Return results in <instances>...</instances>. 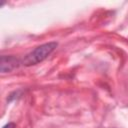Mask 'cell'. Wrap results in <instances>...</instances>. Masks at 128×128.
Wrapping results in <instances>:
<instances>
[{
  "label": "cell",
  "instance_id": "obj_3",
  "mask_svg": "<svg viewBox=\"0 0 128 128\" xmlns=\"http://www.w3.org/2000/svg\"><path fill=\"white\" fill-rule=\"evenodd\" d=\"M3 128H15V124H14V123H8V124H6Z\"/></svg>",
  "mask_w": 128,
  "mask_h": 128
},
{
  "label": "cell",
  "instance_id": "obj_1",
  "mask_svg": "<svg viewBox=\"0 0 128 128\" xmlns=\"http://www.w3.org/2000/svg\"><path fill=\"white\" fill-rule=\"evenodd\" d=\"M57 45L58 44L56 42H48L36 47L34 50H32L30 53L24 56V58L21 60V65L32 66L42 62L54 51Z\"/></svg>",
  "mask_w": 128,
  "mask_h": 128
},
{
  "label": "cell",
  "instance_id": "obj_2",
  "mask_svg": "<svg viewBox=\"0 0 128 128\" xmlns=\"http://www.w3.org/2000/svg\"><path fill=\"white\" fill-rule=\"evenodd\" d=\"M0 65H1V72L5 73V72H10L13 69L17 68L19 65H21V60L13 57V56H2L1 57V61H0Z\"/></svg>",
  "mask_w": 128,
  "mask_h": 128
}]
</instances>
